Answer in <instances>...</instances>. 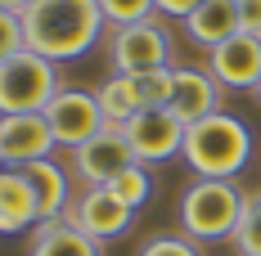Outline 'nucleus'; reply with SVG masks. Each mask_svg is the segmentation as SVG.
<instances>
[{
  "mask_svg": "<svg viewBox=\"0 0 261 256\" xmlns=\"http://www.w3.org/2000/svg\"><path fill=\"white\" fill-rule=\"evenodd\" d=\"M234 252L239 256H261V189L248 193V207H243V220L234 230Z\"/></svg>",
  "mask_w": 261,
  "mask_h": 256,
  "instance_id": "nucleus-18",
  "label": "nucleus"
},
{
  "mask_svg": "<svg viewBox=\"0 0 261 256\" xmlns=\"http://www.w3.org/2000/svg\"><path fill=\"white\" fill-rule=\"evenodd\" d=\"M198 5H203V0H158V14H167V18H180V23H185V18H189Z\"/></svg>",
  "mask_w": 261,
  "mask_h": 256,
  "instance_id": "nucleus-25",
  "label": "nucleus"
},
{
  "mask_svg": "<svg viewBox=\"0 0 261 256\" xmlns=\"http://www.w3.org/2000/svg\"><path fill=\"white\" fill-rule=\"evenodd\" d=\"M207 72L221 81V90H257L261 81V36L239 32L207 50Z\"/></svg>",
  "mask_w": 261,
  "mask_h": 256,
  "instance_id": "nucleus-11",
  "label": "nucleus"
},
{
  "mask_svg": "<svg viewBox=\"0 0 261 256\" xmlns=\"http://www.w3.org/2000/svg\"><path fill=\"white\" fill-rule=\"evenodd\" d=\"M185 32L194 45L203 50H216L221 41H230L243 32V18H239V0H203L189 18H185Z\"/></svg>",
  "mask_w": 261,
  "mask_h": 256,
  "instance_id": "nucleus-15",
  "label": "nucleus"
},
{
  "mask_svg": "<svg viewBox=\"0 0 261 256\" xmlns=\"http://www.w3.org/2000/svg\"><path fill=\"white\" fill-rule=\"evenodd\" d=\"M41 225L36 193L23 166H0V234H23Z\"/></svg>",
  "mask_w": 261,
  "mask_h": 256,
  "instance_id": "nucleus-13",
  "label": "nucleus"
},
{
  "mask_svg": "<svg viewBox=\"0 0 261 256\" xmlns=\"http://www.w3.org/2000/svg\"><path fill=\"white\" fill-rule=\"evenodd\" d=\"M252 95H257V99H261V81H257V90H252Z\"/></svg>",
  "mask_w": 261,
  "mask_h": 256,
  "instance_id": "nucleus-27",
  "label": "nucleus"
},
{
  "mask_svg": "<svg viewBox=\"0 0 261 256\" xmlns=\"http://www.w3.org/2000/svg\"><path fill=\"white\" fill-rule=\"evenodd\" d=\"M221 81L212 77L207 68H176V77H171V112L180 117L185 126L189 122H203L212 112H221Z\"/></svg>",
  "mask_w": 261,
  "mask_h": 256,
  "instance_id": "nucleus-12",
  "label": "nucleus"
},
{
  "mask_svg": "<svg viewBox=\"0 0 261 256\" xmlns=\"http://www.w3.org/2000/svg\"><path fill=\"white\" fill-rule=\"evenodd\" d=\"M248 193L234 180H194L180 193V230L194 243H221L234 238L239 220H243Z\"/></svg>",
  "mask_w": 261,
  "mask_h": 256,
  "instance_id": "nucleus-3",
  "label": "nucleus"
},
{
  "mask_svg": "<svg viewBox=\"0 0 261 256\" xmlns=\"http://www.w3.org/2000/svg\"><path fill=\"white\" fill-rule=\"evenodd\" d=\"M18 50H27V41H23V18L0 9V63H5V59H14Z\"/></svg>",
  "mask_w": 261,
  "mask_h": 256,
  "instance_id": "nucleus-23",
  "label": "nucleus"
},
{
  "mask_svg": "<svg viewBox=\"0 0 261 256\" xmlns=\"http://www.w3.org/2000/svg\"><path fill=\"white\" fill-rule=\"evenodd\" d=\"M99 0H32L23 9L27 50L45 54L50 63H72L104 36Z\"/></svg>",
  "mask_w": 261,
  "mask_h": 256,
  "instance_id": "nucleus-1",
  "label": "nucleus"
},
{
  "mask_svg": "<svg viewBox=\"0 0 261 256\" xmlns=\"http://www.w3.org/2000/svg\"><path fill=\"white\" fill-rule=\"evenodd\" d=\"M126 144L140 166H153V162H171L185 149V122L171 108H140L126 126Z\"/></svg>",
  "mask_w": 261,
  "mask_h": 256,
  "instance_id": "nucleus-6",
  "label": "nucleus"
},
{
  "mask_svg": "<svg viewBox=\"0 0 261 256\" xmlns=\"http://www.w3.org/2000/svg\"><path fill=\"white\" fill-rule=\"evenodd\" d=\"M239 18H243V32L261 36V0H239Z\"/></svg>",
  "mask_w": 261,
  "mask_h": 256,
  "instance_id": "nucleus-24",
  "label": "nucleus"
},
{
  "mask_svg": "<svg viewBox=\"0 0 261 256\" xmlns=\"http://www.w3.org/2000/svg\"><path fill=\"white\" fill-rule=\"evenodd\" d=\"M171 32L149 18V23H135V27H113L108 36V59H113V72L122 77H140V72H158V68H171Z\"/></svg>",
  "mask_w": 261,
  "mask_h": 256,
  "instance_id": "nucleus-5",
  "label": "nucleus"
},
{
  "mask_svg": "<svg viewBox=\"0 0 261 256\" xmlns=\"http://www.w3.org/2000/svg\"><path fill=\"white\" fill-rule=\"evenodd\" d=\"M180 157L189 162L194 180H234L252 162V130L230 112H212L185 126Z\"/></svg>",
  "mask_w": 261,
  "mask_h": 256,
  "instance_id": "nucleus-2",
  "label": "nucleus"
},
{
  "mask_svg": "<svg viewBox=\"0 0 261 256\" xmlns=\"http://www.w3.org/2000/svg\"><path fill=\"white\" fill-rule=\"evenodd\" d=\"M54 130L45 122V112H14V117H0V157L5 166H32V162H45L54 157Z\"/></svg>",
  "mask_w": 261,
  "mask_h": 256,
  "instance_id": "nucleus-10",
  "label": "nucleus"
},
{
  "mask_svg": "<svg viewBox=\"0 0 261 256\" xmlns=\"http://www.w3.org/2000/svg\"><path fill=\"white\" fill-rule=\"evenodd\" d=\"M27 256H104V243H95L90 234H81L68 220H45L32 230Z\"/></svg>",
  "mask_w": 261,
  "mask_h": 256,
  "instance_id": "nucleus-16",
  "label": "nucleus"
},
{
  "mask_svg": "<svg viewBox=\"0 0 261 256\" xmlns=\"http://www.w3.org/2000/svg\"><path fill=\"white\" fill-rule=\"evenodd\" d=\"M0 166H5V157H0Z\"/></svg>",
  "mask_w": 261,
  "mask_h": 256,
  "instance_id": "nucleus-28",
  "label": "nucleus"
},
{
  "mask_svg": "<svg viewBox=\"0 0 261 256\" xmlns=\"http://www.w3.org/2000/svg\"><path fill=\"white\" fill-rule=\"evenodd\" d=\"M45 122H50L54 144H59V149H81L86 139H95V135L108 126L99 99H95L90 90H72V86H63V90L50 99Z\"/></svg>",
  "mask_w": 261,
  "mask_h": 256,
  "instance_id": "nucleus-7",
  "label": "nucleus"
},
{
  "mask_svg": "<svg viewBox=\"0 0 261 256\" xmlns=\"http://www.w3.org/2000/svg\"><path fill=\"white\" fill-rule=\"evenodd\" d=\"M95 99H99V108H104V117L113 122V126H126L130 117L144 108V99H140V81L135 77H108L99 90H95Z\"/></svg>",
  "mask_w": 261,
  "mask_h": 256,
  "instance_id": "nucleus-17",
  "label": "nucleus"
},
{
  "mask_svg": "<svg viewBox=\"0 0 261 256\" xmlns=\"http://www.w3.org/2000/svg\"><path fill=\"white\" fill-rule=\"evenodd\" d=\"M126 166H135V153L126 144V130L108 122L95 139H86L81 149H72V171L86 184H113Z\"/></svg>",
  "mask_w": 261,
  "mask_h": 256,
  "instance_id": "nucleus-9",
  "label": "nucleus"
},
{
  "mask_svg": "<svg viewBox=\"0 0 261 256\" xmlns=\"http://www.w3.org/2000/svg\"><path fill=\"white\" fill-rule=\"evenodd\" d=\"M27 180H32V193H36V211H41V225L45 220H63L68 216V207H72V180H68V171L54 162V157H45V162H32V166H23Z\"/></svg>",
  "mask_w": 261,
  "mask_h": 256,
  "instance_id": "nucleus-14",
  "label": "nucleus"
},
{
  "mask_svg": "<svg viewBox=\"0 0 261 256\" xmlns=\"http://www.w3.org/2000/svg\"><path fill=\"white\" fill-rule=\"evenodd\" d=\"M140 256H203V247L194 243V238H185V234H153Z\"/></svg>",
  "mask_w": 261,
  "mask_h": 256,
  "instance_id": "nucleus-22",
  "label": "nucleus"
},
{
  "mask_svg": "<svg viewBox=\"0 0 261 256\" xmlns=\"http://www.w3.org/2000/svg\"><path fill=\"white\" fill-rule=\"evenodd\" d=\"M27 5H32V0H0V9H5V14H18V18H23Z\"/></svg>",
  "mask_w": 261,
  "mask_h": 256,
  "instance_id": "nucleus-26",
  "label": "nucleus"
},
{
  "mask_svg": "<svg viewBox=\"0 0 261 256\" xmlns=\"http://www.w3.org/2000/svg\"><path fill=\"white\" fill-rule=\"evenodd\" d=\"M99 9L108 27H135L158 14V0H99Z\"/></svg>",
  "mask_w": 261,
  "mask_h": 256,
  "instance_id": "nucleus-20",
  "label": "nucleus"
},
{
  "mask_svg": "<svg viewBox=\"0 0 261 256\" xmlns=\"http://www.w3.org/2000/svg\"><path fill=\"white\" fill-rule=\"evenodd\" d=\"M63 90V72L36 50H18L0 63V117L14 112H45L50 99Z\"/></svg>",
  "mask_w": 261,
  "mask_h": 256,
  "instance_id": "nucleus-4",
  "label": "nucleus"
},
{
  "mask_svg": "<svg viewBox=\"0 0 261 256\" xmlns=\"http://www.w3.org/2000/svg\"><path fill=\"white\" fill-rule=\"evenodd\" d=\"M171 77H176V68H158V72H140V99L144 108H167L171 103Z\"/></svg>",
  "mask_w": 261,
  "mask_h": 256,
  "instance_id": "nucleus-21",
  "label": "nucleus"
},
{
  "mask_svg": "<svg viewBox=\"0 0 261 256\" xmlns=\"http://www.w3.org/2000/svg\"><path fill=\"white\" fill-rule=\"evenodd\" d=\"M68 225H77L81 234H90L95 243H108V238H122V234L135 225V211H130L108 184H86L72 207H68V216H63Z\"/></svg>",
  "mask_w": 261,
  "mask_h": 256,
  "instance_id": "nucleus-8",
  "label": "nucleus"
},
{
  "mask_svg": "<svg viewBox=\"0 0 261 256\" xmlns=\"http://www.w3.org/2000/svg\"><path fill=\"white\" fill-rule=\"evenodd\" d=\"M108 189H113V193H117V198H122V203H126L130 211H140V207L149 203V193H153L149 166H140V162H135V166H126V171H122V176L113 180Z\"/></svg>",
  "mask_w": 261,
  "mask_h": 256,
  "instance_id": "nucleus-19",
  "label": "nucleus"
}]
</instances>
